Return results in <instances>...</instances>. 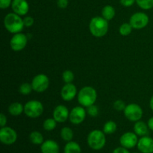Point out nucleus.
<instances>
[{"mask_svg": "<svg viewBox=\"0 0 153 153\" xmlns=\"http://www.w3.org/2000/svg\"><path fill=\"white\" fill-rule=\"evenodd\" d=\"M137 149L142 153H153V138L143 136L137 142Z\"/></svg>", "mask_w": 153, "mask_h": 153, "instance_id": "nucleus-15", "label": "nucleus"}, {"mask_svg": "<svg viewBox=\"0 0 153 153\" xmlns=\"http://www.w3.org/2000/svg\"><path fill=\"white\" fill-rule=\"evenodd\" d=\"M97 99V93L93 87L86 86L82 88L78 94V101L83 107H89L94 105Z\"/></svg>", "mask_w": 153, "mask_h": 153, "instance_id": "nucleus-3", "label": "nucleus"}, {"mask_svg": "<svg viewBox=\"0 0 153 153\" xmlns=\"http://www.w3.org/2000/svg\"><path fill=\"white\" fill-rule=\"evenodd\" d=\"M132 26L130 23H123L120 25L119 28L120 34L122 36L129 35L132 31Z\"/></svg>", "mask_w": 153, "mask_h": 153, "instance_id": "nucleus-27", "label": "nucleus"}, {"mask_svg": "<svg viewBox=\"0 0 153 153\" xmlns=\"http://www.w3.org/2000/svg\"><path fill=\"white\" fill-rule=\"evenodd\" d=\"M138 138L137 135L134 132L128 131L121 135L120 138V145L126 149H132L137 145Z\"/></svg>", "mask_w": 153, "mask_h": 153, "instance_id": "nucleus-12", "label": "nucleus"}, {"mask_svg": "<svg viewBox=\"0 0 153 153\" xmlns=\"http://www.w3.org/2000/svg\"><path fill=\"white\" fill-rule=\"evenodd\" d=\"M13 0H0V7L1 9H6L11 6Z\"/></svg>", "mask_w": 153, "mask_h": 153, "instance_id": "nucleus-33", "label": "nucleus"}, {"mask_svg": "<svg viewBox=\"0 0 153 153\" xmlns=\"http://www.w3.org/2000/svg\"><path fill=\"white\" fill-rule=\"evenodd\" d=\"M69 1L68 0H58L57 1V4H58V7L60 8L64 9L68 6Z\"/></svg>", "mask_w": 153, "mask_h": 153, "instance_id": "nucleus-35", "label": "nucleus"}, {"mask_svg": "<svg viewBox=\"0 0 153 153\" xmlns=\"http://www.w3.org/2000/svg\"><path fill=\"white\" fill-rule=\"evenodd\" d=\"M112 153H130V152L128 150V149L121 146L120 147H117L116 149H114Z\"/></svg>", "mask_w": 153, "mask_h": 153, "instance_id": "nucleus-36", "label": "nucleus"}, {"mask_svg": "<svg viewBox=\"0 0 153 153\" xmlns=\"http://www.w3.org/2000/svg\"><path fill=\"white\" fill-rule=\"evenodd\" d=\"M124 115L126 118L131 122H137L139 121L143 117V109L139 105L135 103H131L126 105L123 111Z\"/></svg>", "mask_w": 153, "mask_h": 153, "instance_id": "nucleus-6", "label": "nucleus"}, {"mask_svg": "<svg viewBox=\"0 0 153 153\" xmlns=\"http://www.w3.org/2000/svg\"><path fill=\"white\" fill-rule=\"evenodd\" d=\"M29 140L33 144L41 145L43 143V136L40 131H34L29 134Z\"/></svg>", "mask_w": 153, "mask_h": 153, "instance_id": "nucleus-22", "label": "nucleus"}, {"mask_svg": "<svg viewBox=\"0 0 153 153\" xmlns=\"http://www.w3.org/2000/svg\"><path fill=\"white\" fill-rule=\"evenodd\" d=\"M28 36L22 33H16L11 37L10 40V46L12 50L19 52L26 46L28 43Z\"/></svg>", "mask_w": 153, "mask_h": 153, "instance_id": "nucleus-10", "label": "nucleus"}, {"mask_svg": "<svg viewBox=\"0 0 153 153\" xmlns=\"http://www.w3.org/2000/svg\"><path fill=\"white\" fill-rule=\"evenodd\" d=\"M80 145L75 141H69L64 146V153H81Z\"/></svg>", "mask_w": 153, "mask_h": 153, "instance_id": "nucleus-20", "label": "nucleus"}, {"mask_svg": "<svg viewBox=\"0 0 153 153\" xmlns=\"http://www.w3.org/2000/svg\"><path fill=\"white\" fill-rule=\"evenodd\" d=\"M61 137L64 141H71L73 138V131L70 127H64L61 130Z\"/></svg>", "mask_w": 153, "mask_h": 153, "instance_id": "nucleus-23", "label": "nucleus"}, {"mask_svg": "<svg viewBox=\"0 0 153 153\" xmlns=\"http://www.w3.org/2000/svg\"><path fill=\"white\" fill-rule=\"evenodd\" d=\"M87 113L88 114V115L92 117H97L99 114V108L97 105H92L89 106V107L87 108Z\"/></svg>", "mask_w": 153, "mask_h": 153, "instance_id": "nucleus-30", "label": "nucleus"}, {"mask_svg": "<svg viewBox=\"0 0 153 153\" xmlns=\"http://www.w3.org/2000/svg\"><path fill=\"white\" fill-rule=\"evenodd\" d=\"M87 142L91 149L96 151L100 150L105 146V134L101 130H93L88 135Z\"/></svg>", "mask_w": 153, "mask_h": 153, "instance_id": "nucleus-4", "label": "nucleus"}, {"mask_svg": "<svg viewBox=\"0 0 153 153\" xmlns=\"http://www.w3.org/2000/svg\"><path fill=\"white\" fill-rule=\"evenodd\" d=\"M53 118L57 123H64L69 119L70 111L68 108L64 105H59L56 106L53 111Z\"/></svg>", "mask_w": 153, "mask_h": 153, "instance_id": "nucleus-13", "label": "nucleus"}, {"mask_svg": "<svg viewBox=\"0 0 153 153\" xmlns=\"http://www.w3.org/2000/svg\"><path fill=\"white\" fill-rule=\"evenodd\" d=\"M133 153H137V152H133Z\"/></svg>", "mask_w": 153, "mask_h": 153, "instance_id": "nucleus-40", "label": "nucleus"}, {"mask_svg": "<svg viewBox=\"0 0 153 153\" xmlns=\"http://www.w3.org/2000/svg\"><path fill=\"white\" fill-rule=\"evenodd\" d=\"M102 16L106 20H111L115 16V9L111 5H105L102 10Z\"/></svg>", "mask_w": 153, "mask_h": 153, "instance_id": "nucleus-21", "label": "nucleus"}, {"mask_svg": "<svg viewBox=\"0 0 153 153\" xmlns=\"http://www.w3.org/2000/svg\"><path fill=\"white\" fill-rule=\"evenodd\" d=\"M57 121L54 118H48L43 122V127L44 130L48 131H52L56 128Z\"/></svg>", "mask_w": 153, "mask_h": 153, "instance_id": "nucleus-25", "label": "nucleus"}, {"mask_svg": "<svg viewBox=\"0 0 153 153\" xmlns=\"http://www.w3.org/2000/svg\"><path fill=\"white\" fill-rule=\"evenodd\" d=\"M113 107L114 108L116 111H124V109L126 108V105L125 102H124L123 100H116V101L114 102Z\"/></svg>", "mask_w": 153, "mask_h": 153, "instance_id": "nucleus-31", "label": "nucleus"}, {"mask_svg": "<svg viewBox=\"0 0 153 153\" xmlns=\"http://www.w3.org/2000/svg\"><path fill=\"white\" fill-rule=\"evenodd\" d=\"M136 3L143 10H149L153 7V0H136Z\"/></svg>", "mask_w": 153, "mask_h": 153, "instance_id": "nucleus-26", "label": "nucleus"}, {"mask_svg": "<svg viewBox=\"0 0 153 153\" xmlns=\"http://www.w3.org/2000/svg\"><path fill=\"white\" fill-rule=\"evenodd\" d=\"M42 153H59L60 147L58 143L53 140H45L40 146Z\"/></svg>", "mask_w": 153, "mask_h": 153, "instance_id": "nucleus-17", "label": "nucleus"}, {"mask_svg": "<svg viewBox=\"0 0 153 153\" xmlns=\"http://www.w3.org/2000/svg\"><path fill=\"white\" fill-rule=\"evenodd\" d=\"M34 18L31 17V16H27L24 17L23 23L25 27H31V25L34 24Z\"/></svg>", "mask_w": 153, "mask_h": 153, "instance_id": "nucleus-32", "label": "nucleus"}, {"mask_svg": "<svg viewBox=\"0 0 153 153\" xmlns=\"http://www.w3.org/2000/svg\"><path fill=\"white\" fill-rule=\"evenodd\" d=\"M120 1L123 6L128 7L132 6L134 4V2H136V0H120Z\"/></svg>", "mask_w": 153, "mask_h": 153, "instance_id": "nucleus-34", "label": "nucleus"}, {"mask_svg": "<svg viewBox=\"0 0 153 153\" xmlns=\"http://www.w3.org/2000/svg\"><path fill=\"white\" fill-rule=\"evenodd\" d=\"M149 16L143 12L134 13L129 19V23L134 29H142L149 23Z\"/></svg>", "mask_w": 153, "mask_h": 153, "instance_id": "nucleus-7", "label": "nucleus"}, {"mask_svg": "<svg viewBox=\"0 0 153 153\" xmlns=\"http://www.w3.org/2000/svg\"><path fill=\"white\" fill-rule=\"evenodd\" d=\"M86 111L82 106H76L73 108L70 112L69 120L74 125H79L84 122L86 117Z\"/></svg>", "mask_w": 153, "mask_h": 153, "instance_id": "nucleus-11", "label": "nucleus"}, {"mask_svg": "<svg viewBox=\"0 0 153 153\" xmlns=\"http://www.w3.org/2000/svg\"><path fill=\"white\" fill-rule=\"evenodd\" d=\"M4 26L10 33L16 34L22 31L25 25L21 16L15 13H9L4 18Z\"/></svg>", "mask_w": 153, "mask_h": 153, "instance_id": "nucleus-1", "label": "nucleus"}, {"mask_svg": "<svg viewBox=\"0 0 153 153\" xmlns=\"http://www.w3.org/2000/svg\"><path fill=\"white\" fill-rule=\"evenodd\" d=\"M8 112L12 116H19L24 112V106L19 102H13L9 105Z\"/></svg>", "mask_w": 153, "mask_h": 153, "instance_id": "nucleus-19", "label": "nucleus"}, {"mask_svg": "<svg viewBox=\"0 0 153 153\" xmlns=\"http://www.w3.org/2000/svg\"><path fill=\"white\" fill-rule=\"evenodd\" d=\"M77 94V89L76 85L72 83L65 84L61 91V96L63 100L66 102L72 101Z\"/></svg>", "mask_w": 153, "mask_h": 153, "instance_id": "nucleus-14", "label": "nucleus"}, {"mask_svg": "<svg viewBox=\"0 0 153 153\" xmlns=\"http://www.w3.org/2000/svg\"><path fill=\"white\" fill-rule=\"evenodd\" d=\"M149 106H150V108L152 109V111H153V95L151 97L150 101H149Z\"/></svg>", "mask_w": 153, "mask_h": 153, "instance_id": "nucleus-39", "label": "nucleus"}, {"mask_svg": "<svg viewBox=\"0 0 153 153\" xmlns=\"http://www.w3.org/2000/svg\"><path fill=\"white\" fill-rule=\"evenodd\" d=\"M147 125L149 129L153 131V117H152L151 118H149V120L147 122Z\"/></svg>", "mask_w": 153, "mask_h": 153, "instance_id": "nucleus-38", "label": "nucleus"}, {"mask_svg": "<svg viewBox=\"0 0 153 153\" xmlns=\"http://www.w3.org/2000/svg\"><path fill=\"white\" fill-rule=\"evenodd\" d=\"M33 90L32 86H31V84L27 83V82H25V83L22 84L19 87V93L22 95H28L31 92V91Z\"/></svg>", "mask_w": 153, "mask_h": 153, "instance_id": "nucleus-28", "label": "nucleus"}, {"mask_svg": "<svg viewBox=\"0 0 153 153\" xmlns=\"http://www.w3.org/2000/svg\"><path fill=\"white\" fill-rule=\"evenodd\" d=\"M117 126L116 123L110 120L105 123L103 126V131L105 134H111L117 131Z\"/></svg>", "mask_w": 153, "mask_h": 153, "instance_id": "nucleus-24", "label": "nucleus"}, {"mask_svg": "<svg viewBox=\"0 0 153 153\" xmlns=\"http://www.w3.org/2000/svg\"><path fill=\"white\" fill-rule=\"evenodd\" d=\"M49 85V79L45 74H38L34 76L31 82L33 91L37 93L44 92L47 90Z\"/></svg>", "mask_w": 153, "mask_h": 153, "instance_id": "nucleus-9", "label": "nucleus"}, {"mask_svg": "<svg viewBox=\"0 0 153 153\" xmlns=\"http://www.w3.org/2000/svg\"><path fill=\"white\" fill-rule=\"evenodd\" d=\"M43 112V105L40 101L31 100L24 105V113L30 118H37Z\"/></svg>", "mask_w": 153, "mask_h": 153, "instance_id": "nucleus-5", "label": "nucleus"}, {"mask_svg": "<svg viewBox=\"0 0 153 153\" xmlns=\"http://www.w3.org/2000/svg\"><path fill=\"white\" fill-rule=\"evenodd\" d=\"M6 123H7L6 116L3 113H1V114H0V126H1V128L5 126Z\"/></svg>", "mask_w": 153, "mask_h": 153, "instance_id": "nucleus-37", "label": "nucleus"}, {"mask_svg": "<svg viewBox=\"0 0 153 153\" xmlns=\"http://www.w3.org/2000/svg\"><path fill=\"white\" fill-rule=\"evenodd\" d=\"M62 79L65 84L72 83V82L74 80V74L70 70H65L62 74Z\"/></svg>", "mask_w": 153, "mask_h": 153, "instance_id": "nucleus-29", "label": "nucleus"}, {"mask_svg": "<svg viewBox=\"0 0 153 153\" xmlns=\"http://www.w3.org/2000/svg\"><path fill=\"white\" fill-rule=\"evenodd\" d=\"M89 29L91 34L96 37H104L108 31V23L102 16L92 18L89 24Z\"/></svg>", "mask_w": 153, "mask_h": 153, "instance_id": "nucleus-2", "label": "nucleus"}, {"mask_svg": "<svg viewBox=\"0 0 153 153\" xmlns=\"http://www.w3.org/2000/svg\"><path fill=\"white\" fill-rule=\"evenodd\" d=\"M17 140V134L13 128L8 126L0 129V141L4 145H12Z\"/></svg>", "mask_w": 153, "mask_h": 153, "instance_id": "nucleus-8", "label": "nucleus"}, {"mask_svg": "<svg viewBox=\"0 0 153 153\" xmlns=\"http://www.w3.org/2000/svg\"><path fill=\"white\" fill-rule=\"evenodd\" d=\"M11 7L13 13L19 16H25L29 10V5L26 0H13Z\"/></svg>", "mask_w": 153, "mask_h": 153, "instance_id": "nucleus-16", "label": "nucleus"}, {"mask_svg": "<svg viewBox=\"0 0 153 153\" xmlns=\"http://www.w3.org/2000/svg\"><path fill=\"white\" fill-rule=\"evenodd\" d=\"M149 127L146 123L143 121H137L134 126V131L137 136H146L149 132Z\"/></svg>", "mask_w": 153, "mask_h": 153, "instance_id": "nucleus-18", "label": "nucleus"}]
</instances>
